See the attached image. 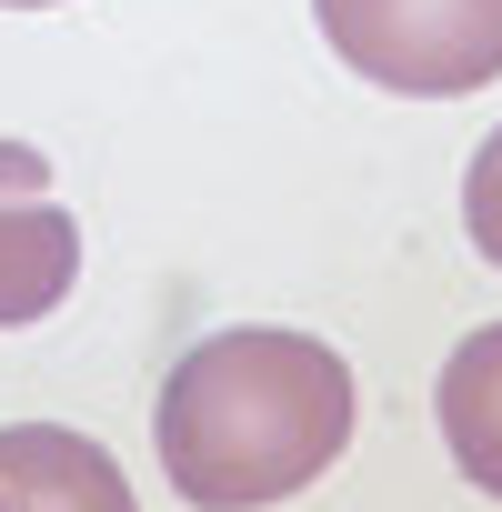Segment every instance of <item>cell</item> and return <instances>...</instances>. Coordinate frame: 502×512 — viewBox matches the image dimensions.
Returning a JSON list of instances; mask_svg holds the SVG:
<instances>
[{"label": "cell", "mask_w": 502, "mask_h": 512, "mask_svg": "<svg viewBox=\"0 0 502 512\" xmlns=\"http://www.w3.org/2000/svg\"><path fill=\"white\" fill-rule=\"evenodd\" d=\"M0 512H11V502H0Z\"/></svg>", "instance_id": "cell-8"}, {"label": "cell", "mask_w": 502, "mask_h": 512, "mask_svg": "<svg viewBox=\"0 0 502 512\" xmlns=\"http://www.w3.org/2000/svg\"><path fill=\"white\" fill-rule=\"evenodd\" d=\"M151 452L191 512H272L352 452V362L282 322L211 332L171 362Z\"/></svg>", "instance_id": "cell-1"}, {"label": "cell", "mask_w": 502, "mask_h": 512, "mask_svg": "<svg viewBox=\"0 0 502 512\" xmlns=\"http://www.w3.org/2000/svg\"><path fill=\"white\" fill-rule=\"evenodd\" d=\"M0 11H61V0H0Z\"/></svg>", "instance_id": "cell-7"}, {"label": "cell", "mask_w": 502, "mask_h": 512, "mask_svg": "<svg viewBox=\"0 0 502 512\" xmlns=\"http://www.w3.org/2000/svg\"><path fill=\"white\" fill-rule=\"evenodd\" d=\"M0 502L11 512H141L121 462L61 422H0Z\"/></svg>", "instance_id": "cell-3"}, {"label": "cell", "mask_w": 502, "mask_h": 512, "mask_svg": "<svg viewBox=\"0 0 502 512\" xmlns=\"http://www.w3.org/2000/svg\"><path fill=\"white\" fill-rule=\"evenodd\" d=\"M432 422L452 442V472L502 502V322H482L472 342H452V362L432 382Z\"/></svg>", "instance_id": "cell-5"}, {"label": "cell", "mask_w": 502, "mask_h": 512, "mask_svg": "<svg viewBox=\"0 0 502 512\" xmlns=\"http://www.w3.org/2000/svg\"><path fill=\"white\" fill-rule=\"evenodd\" d=\"M342 71L402 101H462L502 81V0H312Z\"/></svg>", "instance_id": "cell-2"}, {"label": "cell", "mask_w": 502, "mask_h": 512, "mask_svg": "<svg viewBox=\"0 0 502 512\" xmlns=\"http://www.w3.org/2000/svg\"><path fill=\"white\" fill-rule=\"evenodd\" d=\"M462 231H472V251L502 272V131L472 151V171H462Z\"/></svg>", "instance_id": "cell-6"}, {"label": "cell", "mask_w": 502, "mask_h": 512, "mask_svg": "<svg viewBox=\"0 0 502 512\" xmlns=\"http://www.w3.org/2000/svg\"><path fill=\"white\" fill-rule=\"evenodd\" d=\"M81 282V221L51 191H11L0 201V332L51 322Z\"/></svg>", "instance_id": "cell-4"}]
</instances>
